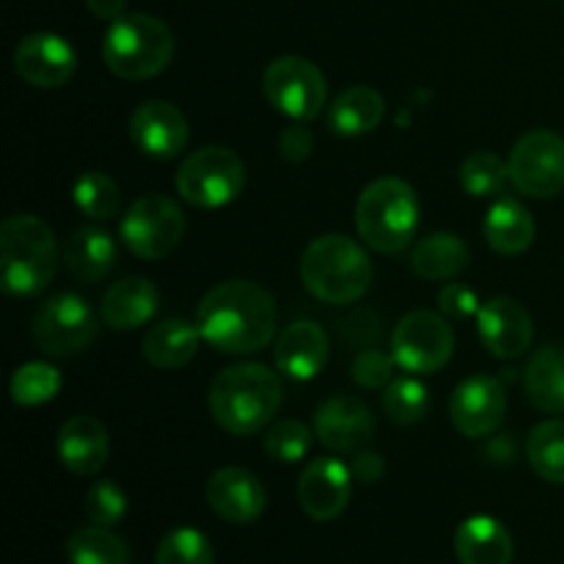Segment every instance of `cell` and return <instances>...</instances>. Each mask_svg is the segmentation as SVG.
Returning a JSON list of instances; mask_svg holds the SVG:
<instances>
[{
	"mask_svg": "<svg viewBox=\"0 0 564 564\" xmlns=\"http://www.w3.org/2000/svg\"><path fill=\"white\" fill-rule=\"evenodd\" d=\"M176 193L198 209H218L235 202L246 187V163L226 147L196 149L176 171Z\"/></svg>",
	"mask_w": 564,
	"mask_h": 564,
	"instance_id": "cell-7",
	"label": "cell"
},
{
	"mask_svg": "<svg viewBox=\"0 0 564 564\" xmlns=\"http://www.w3.org/2000/svg\"><path fill=\"white\" fill-rule=\"evenodd\" d=\"M527 397L538 411L564 413V350L556 345L540 347L523 369Z\"/></svg>",
	"mask_w": 564,
	"mask_h": 564,
	"instance_id": "cell-28",
	"label": "cell"
},
{
	"mask_svg": "<svg viewBox=\"0 0 564 564\" xmlns=\"http://www.w3.org/2000/svg\"><path fill=\"white\" fill-rule=\"evenodd\" d=\"M64 264L83 284H97L116 268L113 237L97 226H80L64 246Z\"/></svg>",
	"mask_w": 564,
	"mask_h": 564,
	"instance_id": "cell-24",
	"label": "cell"
},
{
	"mask_svg": "<svg viewBox=\"0 0 564 564\" xmlns=\"http://www.w3.org/2000/svg\"><path fill=\"white\" fill-rule=\"evenodd\" d=\"M72 198H75L77 209L94 220H110L116 218L121 209L119 185H116L113 176L102 174V171H86V174L75 182Z\"/></svg>",
	"mask_w": 564,
	"mask_h": 564,
	"instance_id": "cell-33",
	"label": "cell"
},
{
	"mask_svg": "<svg viewBox=\"0 0 564 564\" xmlns=\"http://www.w3.org/2000/svg\"><path fill=\"white\" fill-rule=\"evenodd\" d=\"M350 471H352V477L364 485L380 482V479L386 477L383 455H378V452H358V455L352 457Z\"/></svg>",
	"mask_w": 564,
	"mask_h": 564,
	"instance_id": "cell-42",
	"label": "cell"
},
{
	"mask_svg": "<svg viewBox=\"0 0 564 564\" xmlns=\"http://www.w3.org/2000/svg\"><path fill=\"white\" fill-rule=\"evenodd\" d=\"M61 389V372L44 361L22 364L11 375V400L20 408H36L53 400Z\"/></svg>",
	"mask_w": 564,
	"mask_h": 564,
	"instance_id": "cell-34",
	"label": "cell"
},
{
	"mask_svg": "<svg viewBox=\"0 0 564 564\" xmlns=\"http://www.w3.org/2000/svg\"><path fill=\"white\" fill-rule=\"evenodd\" d=\"M419 196L400 176L369 182L356 202V229L369 248L400 253L413 242L419 229Z\"/></svg>",
	"mask_w": 564,
	"mask_h": 564,
	"instance_id": "cell-5",
	"label": "cell"
},
{
	"mask_svg": "<svg viewBox=\"0 0 564 564\" xmlns=\"http://www.w3.org/2000/svg\"><path fill=\"white\" fill-rule=\"evenodd\" d=\"M58 240L42 218L17 213L0 226V284L9 295H39L58 270Z\"/></svg>",
	"mask_w": 564,
	"mask_h": 564,
	"instance_id": "cell-3",
	"label": "cell"
},
{
	"mask_svg": "<svg viewBox=\"0 0 564 564\" xmlns=\"http://www.w3.org/2000/svg\"><path fill=\"white\" fill-rule=\"evenodd\" d=\"M372 259L347 235H323L303 251V286L330 306L361 301L372 286Z\"/></svg>",
	"mask_w": 564,
	"mask_h": 564,
	"instance_id": "cell-4",
	"label": "cell"
},
{
	"mask_svg": "<svg viewBox=\"0 0 564 564\" xmlns=\"http://www.w3.org/2000/svg\"><path fill=\"white\" fill-rule=\"evenodd\" d=\"M202 339L218 352L248 356L273 341L279 308L273 295L253 281L231 279L213 286L196 312Z\"/></svg>",
	"mask_w": 564,
	"mask_h": 564,
	"instance_id": "cell-1",
	"label": "cell"
},
{
	"mask_svg": "<svg viewBox=\"0 0 564 564\" xmlns=\"http://www.w3.org/2000/svg\"><path fill=\"white\" fill-rule=\"evenodd\" d=\"M375 416L356 397H330L314 413V435L334 452H356L372 438Z\"/></svg>",
	"mask_w": 564,
	"mask_h": 564,
	"instance_id": "cell-19",
	"label": "cell"
},
{
	"mask_svg": "<svg viewBox=\"0 0 564 564\" xmlns=\"http://www.w3.org/2000/svg\"><path fill=\"white\" fill-rule=\"evenodd\" d=\"M477 330L490 356L505 358V361L521 358L534 339L532 314L516 297L505 295L490 297L488 303L479 306Z\"/></svg>",
	"mask_w": 564,
	"mask_h": 564,
	"instance_id": "cell-16",
	"label": "cell"
},
{
	"mask_svg": "<svg viewBox=\"0 0 564 564\" xmlns=\"http://www.w3.org/2000/svg\"><path fill=\"white\" fill-rule=\"evenodd\" d=\"M185 213L180 204L160 193L135 198L121 218V240L138 259H163L185 237Z\"/></svg>",
	"mask_w": 564,
	"mask_h": 564,
	"instance_id": "cell-9",
	"label": "cell"
},
{
	"mask_svg": "<svg viewBox=\"0 0 564 564\" xmlns=\"http://www.w3.org/2000/svg\"><path fill=\"white\" fill-rule=\"evenodd\" d=\"M273 358L279 372L286 375V378L292 380L317 378L330 358L328 334H325L323 325L308 323V319L286 325V328L279 334V339H275Z\"/></svg>",
	"mask_w": 564,
	"mask_h": 564,
	"instance_id": "cell-20",
	"label": "cell"
},
{
	"mask_svg": "<svg viewBox=\"0 0 564 564\" xmlns=\"http://www.w3.org/2000/svg\"><path fill=\"white\" fill-rule=\"evenodd\" d=\"M97 314L88 306L86 297L72 295H55L39 306L36 317H33L31 336L42 352L53 358H69L86 350L97 336Z\"/></svg>",
	"mask_w": 564,
	"mask_h": 564,
	"instance_id": "cell-10",
	"label": "cell"
},
{
	"mask_svg": "<svg viewBox=\"0 0 564 564\" xmlns=\"http://www.w3.org/2000/svg\"><path fill=\"white\" fill-rule=\"evenodd\" d=\"M279 149L281 158H286L290 163H303V160L312 158L314 135L306 127V121H295V124L286 127L279 135Z\"/></svg>",
	"mask_w": 564,
	"mask_h": 564,
	"instance_id": "cell-41",
	"label": "cell"
},
{
	"mask_svg": "<svg viewBox=\"0 0 564 564\" xmlns=\"http://www.w3.org/2000/svg\"><path fill=\"white\" fill-rule=\"evenodd\" d=\"M529 466L540 479L564 485V419H549L529 433Z\"/></svg>",
	"mask_w": 564,
	"mask_h": 564,
	"instance_id": "cell-30",
	"label": "cell"
},
{
	"mask_svg": "<svg viewBox=\"0 0 564 564\" xmlns=\"http://www.w3.org/2000/svg\"><path fill=\"white\" fill-rule=\"evenodd\" d=\"M262 91L281 116L292 121H312L328 105V83L312 61L301 55H281L270 61L262 77Z\"/></svg>",
	"mask_w": 564,
	"mask_h": 564,
	"instance_id": "cell-8",
	"label": "cell"
},
{
	"mask_svg": "<svg viewBox=\"0 0 564 564\" xmlns=\"http://www.w3.org/2000/svg\"><path fill=\"white\" fill-rule=\"evenodd\" d=\"M510 180L529 198H554L564 191V138L532 130L512 147Z\"/></svg>",
	"mask_w": 564,
	"mask_h": 564,
	"instance_id": "cell-12",
	"label": "cell"
},
{
	"mask_svg": "<svg viewBox=\"0 0 564 564\" xmlns=\"http://www.w3.org/2000/svg\"><path fill=\"white\" fill-rule=\"evenodd\" d=\"M386 116L383 94L369 86L345 88L328 108V127L336 135L358 138L378 130Z\"/></svg>",
	"mask_w": 564,
	"mask_h": 564,
	"instance_id": "cell-26",
	"label": "cell"
},
{
	"mask_svg": "<svg viewBox=\"0 0 564 564\" xmlns=\"http://www.w3.org/2000/svg\"><path fill=\"white\" fill-rule=\"evenodd\" d=\"M198 341H202L198 325L185 323V319H163L147 330L141 350L152 367L171 372V369L187 367L196 358Z\"/></svg>",
	"mask_w": 564,
	"mask_h": 564,
	"instance_id": "cell-25",
	"label": "cell"
},
{
	"mask_svg": "<svg viewBox=\"0 0 564 564\" xmlns=\"http://www.w3.org/2000/svg\"><path fill=\"white\" fill-rule=\"evenodd\" d=\"M455 350V330L446 317L435 312L405 314L391 334V356L397 367L411 375H433L452 358Z\"/></svg>",
	"mask_w": 564,
	"mask_h": 564,
	"instance_id": "cell-11",
	"label": "cell"
},
{
	"mask_svg": "<svg viewBox=\"0 0 564 564\" xmlns=\"http://www.w3.org/2000/svg\"><path fill=\"white\" fill-rule=\"evenodd\" d=\"M14 69L28 86L58 88L72 80L77 55L64 36L50 31L28 33L14 47Z\"/></svg>",
	"mask_w": 564,
	"mask_h": 564,
	"instance_id": "cell-14",
	"label": "cell"
},
{
	"mask_svg": "<svg viewBox=\"0 0 564 564\" xmlns=\"http://www.w3.org/2000/svg\"><path fill=\"white\" fill-rule=\"evenodd\" d=\"M394 356L383 352L380 347H364L356 358H352L350 378L356 380L361 389H386L394 375Z\"/></svg>",
	"mask_w": 564,
	"mask_h": 564,
	"instance_id": "cell-39",
	"label": "cell"
},
{
	"mask_svg": "<svg viewBox=\"0 0 564 564\" xmlns=\"http://www.w3.org/2000/svg\"><path fill=\"white\" fill-rule=\"evenodd\" d=\"M58 457L77 477H94L110 457L108 430L94 416H72L58 430Z\"/></svg>",
	"mask_w": 564,
	"mask_h": 564,
	"instance_id": "cell-21",
	"label": "cell"
},
{
	"mask_svg": "<svg viewBox=\"0 0 564 564\" xmlns=\"http://www.w3.org/2000/svg\"><path fill=\"white\" fill-rule=\"evenodd\" d=\"M468 246L452 231H435V235L419 240L411 253V268L427 281H452L468 268Z\"/></svg>",
	"mask_w": 564,
	"mask_h": 564,
	"instance_id": "cell-29",
	"label": "cell"
},
{
	"mask_svg": "<svg viewBox=\"0 0 564 564\" xmlns=\"http://www.w3.org/2000/svg\"><path fill=\"white\" fill-rule=\"evenodd\" d=\"M174 33L152 14H121L102 39V61L119 80H149L174 58Z\"/></svg>",
	"mask_w": 564,
	"mask_h": 564,
	"instance_id": "cell-6",
	"label": "cell"
},
{
	"mask_svg": "<svg viewBox=\"0 0 564 564\" xmlns=\"http://www.w3.org/2000/svg\"><path fill=\"white\" fill-rule=\"evenodd\" d=\"M130 138L147 158L171 160L185 152L191 141V124L176 105L165 99H149L132 110Z\"/></svg>",
	"mask_w": 564,
	"mask_h": 564,
	"instance_id": "cell-15",
	"label": "cell"
},
{
	"mask_svg": "<svg viewBox=\"0 0 564 564\" xmlns=\"http://www.w3.org/2000/svg\"><path fill=\"white\" fill-rule=\"evenodd\" d=\"M207 501L215 516L224 518L226 523L242 527L262 516L268 507V490L262 479L248 468L226 466L207 479Z\"/></svg>",
	"mask_w": 564,
	"mask_h": 564,
	"instance_id": "cell-18",
	"label": "cell"
},
{
	"mask_svg": "<svg viewBox=\"0 0 564 564\" xmlns=\"http://www.w3.org/2000/svg\"><path fill=\"white\" fill-rule=\"evenodd\" d=\"M507 180H510V163H505L490 149L471 152L460 163V185L474 198L499 196L505 191Z\"/></svg>",
	"mask_w": 564,
	"mask_h": 564,
	"instance_id": "cell-32",
	"label": "cell"
},
{
	"mask_svg": "<svg viewBox=\"0 0 564 564\" xmlns=\"http://www.w3.org/2000/svg\"><path fill=\"white\" fill-rule=\"evenodd\" d=\"M452 424L466 438H488L501 427L507 416V391L494 375H471L449 400Z\"/></svg>",
	"mask_w": 564,
	"mask_h": 564,
	"instance_id": "cell-13",
	"label": "cell"
},
{
	"mask_svg": "<svg viewBox=\"0 0 564 564\" xmlns=\"http://www.w3.org/2000/svg\"><path fill=\"white\" fill-rule=\"evenodd\" d=\"M485 240L496 253L518 257L534 242V220L521 202L510 196H501L485 215Z\"/></svg>",
	"mask_w": 564,
	"mask_h": 564,
	"instance_id": "cell-27",
	"label": "cell"
},
{
	"mask_svg": "<svg viewBox=\"0 0 564 564\" xmlns=\"http://www.w3.org/2000/svg\"><path fill=\"white\" fill-rule=\"evenodd\" d=\"M312 430L297 419H281L264 433V452L275 463H297L312 449Z\"/></svg>",
	"mask_w": 564,
	"mask_h": 564,
	"instance_id": "cell-37",
	"label": "cell"
},
{
	"mask_svg": "<svg viewBox=\"0 0 564 564\" xmlns=\"http://www.w3.org/2000/svg\"><path fill=\"white\" fill-rule=\"evenodd\" d=\"M69 564H130V549L119 534L105 527H86L66 543Z\"/></svg>",
	"mask_w": 564,
	"mask_h": 564,
	"instance_id": "cell-31",
	"label": "cell"
},
{
	"mask_svg": "<svg viewBox=\"0 0 564 564\" xmlns=\"http://www.w3.org/2000/svg\"><path fill=\"white\" fill-rule=\"evenodd\" d=\"M284 402V383L264 364L226 367L209 386V413L229 435H253L268 427Z\"/></svg>",
	"mask_w": 564,
	"mask_h": 564,
	"instance_id": "cell-2",
	"label": "cell"
},
{
	"mask_svg": "<svg viewBox=\"0 0 564 564\" xmlns=\"http://www.w3.org/2000/svg\"><path fill=\"white\" fill-rule=\"evenodd\" d=\"M154 564H215V551L198 529L182 527L160 540Z\"/></svg>",
	"mask_w": 564,
	"mask_h": 564,
	"instance_id": "cell-36",
	"label": "cell"
},
{
	"mask_svg": "<svg viewBox=\"0 0 564 564\" xmlns=\"http://www.w3.org/2000/svg\"><path fill=\"white\" fill-rule=\"evenodd\" d=\"M86 516L94 527L113 529L127 516V496L110 479H99L86 494Z\"/></svg>",
	"mask_w": 564,
	"mask_h": 564,
	"instance_id": "cell-38",
	"label": "cell"
},
{
	"mask_svg": "<svg viewBox=\"0 0 564 564\" xmlns=\"http://www.w3.org/2000/svg\"><path fill=\"white\" fill-rule=\"evenodd\" d=\"M88 11H91L94 17H99V20H119L121 14H124L127 9V0H86Z\"/></svg>",
	"mask_w": 564,
	"mask_h": 564,
	"instance_id": "cell-43",
	"label": "cell"
},
{
	"mask_svg": "<svg viewBox=\"0 0 564 564\" xmlns=\"http://www.w3.org/2000/svg\"><path fill=\"white\" fill-rule=\"evenodd\" d=\"M455 554L460 564H510L512 538L496 518L474 516L457 527Z\"/></svg>",
	"mask_w": 564,
	"mask_h": 564,
	"instance_id": "cell-23",
	"label": "cell"
},
{
	"mask_svg": "<svg viewBox=\"0 0 564 564\" xmlns=\"http://www.w3.org/2000/svg\"><path fill=\"white\" fill-rule=\"evenodd\" d=\"M352 496V471L336 457L308 463L297 482V501L312 521H334L347 510Z\"/></svg>",
	"mask_w": 564,
	"mask_h": 564,
	"instance_id": "cell-17",
	"label": "cell"
},
{
	"mask_svg": "<svg viewBox=\"0 0 564 564\" xmlns=\"http://www.w3.org/2000/svg\"><path fill=\"white\" fill-rule=\"evenodd\" d=\"M479 297L477 292L468 290L460 281H449L446 286H441L438 292V308L446 319H468L479 314Z\"/></svg>",
	"mask_w": 564,
	"mask_h": 564,
	"instance_id": "cell-40",
	"label": "cell"
},
{
	"mask_svg": "<svg viewBox=\"0 0 564 564\" xmlns=\"http://www.w3.org/2000/svg\"><path fill=\"white\" fill-rule=\"evenodd\" d=\"M430 408L427 386L413 378H397L383 389V411L389 419L402 427L422 422Z\"/></svg>",
	"mask_w": 564,
	"mask_h": 564,
	"instance_id": "cell-35",
	"label": "cell"
},
{
	"mask_svg": "<svg viewBox=\"0 0 564 564\" xmlns=\"http://www.w3.org/2000/svg\"><path fill=\"white\" fill-rule=\"evenodd\" d=\"M160 306V292L143 275L121 279L102 295L99 317L113 330H135L154 317Z\"/></svg>",
	"mask_w": 564,
	"mask_h": 564,
	"instance_id": "cell-22",
	"label": "cell"
}]
</instances>
